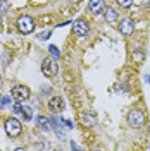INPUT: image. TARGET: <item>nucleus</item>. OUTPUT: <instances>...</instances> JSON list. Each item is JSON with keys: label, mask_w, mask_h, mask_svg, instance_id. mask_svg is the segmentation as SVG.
Masks as SVG:
<instances>
[{"label": "nucleus", "mask_w": 150, "mask_h": 151, "mask_svg": "<svg viewBox=\"0 0 150 151\" xmlns=\"http://www.w3.org/2000/svg\"><path fill=\"white\" fill-rule=\"evenodd\" d=\"M5 132L10 137H17L19 134L23 132V125H21V122H19L17 119H9L5 122Z\"/></svg>", "instance_id": "nucleus-3"}, {"label": "nucleus", "mask_w": 150, "mask_h": 151, "mask_svg": "<svg viewBox=\"0 0 150 151\" xmlns=\"http://www.w3.org/2000/svg\"><path fill=\"white\" fill-rule=\"evenodd\" d=\"M119 31H121V35H124V36H130L133 31H135V24H133V21L131 19H128V17H124L119 22Z\"/></svg>", "instance_id": "nucleus-7"}, {"label": "nucleus", "mask_w": 150, "mask_h": 151, "mask_svg": "<svg viewBox=\"0 0 150 151\" xmlns=\"http://www.w3.org/2000/svg\"><path fill=\"white\" fill-rule=\"evenodd\" d=\"M133 57H135V60H143V52H135Z\"/></svg>", "instance_id": "nucleus-19"}, {"label": "nucleus", "mask_w": 150, "mask_h": 151, "mask_svg": "<svg viewBox=\"0 0 150 151\" xmlns=\"http://www.w3.org/2000/svg\"><path fill=\"white\" fill-rule=\"evenodd\" d=\"M23 117L26 119V120H31V117H33V113H31V108H23Z\"/></svg>", "instance_id": "nucleus-13"}, {"label": "nucleus", "mask_w": 150, "mask_h": 151, "mask_svg": "<svg viewBox=\"0 0 150 151\" xmlns=\"http://www.w3.org/2000/svg\"><path fill=\"white\" fill-rule=\"evenodd\" d=\"M12 98H14L16 101H24V100L29 98V89L23 84L14 86V88H12Z\"/></svg>", "instance_id": "nucleus-4"}, {"label": "nucleus", "mask_w": 150, "mask_h": 151, "mask_svg": "<svg viewBox=\"0 0 150 151\" xmlns=\"http://www.w3.org/2000/svg\"><path fill=\"white\" fill-rule=\"evenodd\" d=\"M48 108H50V112H54V113L62 112V108H64V100H62L60 96H54V98H50V101H48Z\"/></svg>", "instance_id": "nucleus-8"}, {"label": "nucleus", "mask_w": 150, "mask_h": 151, "mask_svg": "<svg viewBox=\"0 0 150 151\" xmlns=\"http://www.w3.org/2000/svg\"><path fill=\"white\" fill-rule=\"evenodd\" d=\"M48 52H50V53L54 55V58H57V57L60 55V53H59V48L54 47V45H50V47H48Z\"/></svg>", "instance_id": "nucleus-15"}, {"label": "nucleus", "mask_w": 150, "mask_h": 151, "mask_svg": "<svg viewBox=\"0 0 150 151\" xmlns=\"http://www.w3.org/2000/svg\"><path fill=\"white\" fill-rule=\"evenodd\" d=\"M81 122L86 127H93V125H97V117L92 112H84V113H81Z\"/></svg>", "instance_id": "nucleus-10"}, {"label": "nucleus", "mask_w": 150, "mask_h": 151, "mask_svg": "<svg viewBox=\"0 0 150 151\" xmlns=\"http://www.w3.org/2000/svg\"><path fill=\"white\" fill-rule=\"evenodd\" d=\"M147 81H149V83H150V76H149V77H147Z\"/></svg>", "instance_id": "nucleus-21"}, {"label": "nucleus", "mask_w": 150, "mask_h": 151, "mask_svg": "<svg viewBox=\"0 0 150 151\" xmlns=\"http://www.w3.org/2000/svg\"><path fill=\"white\" fill-rule=\"evenodd\" d=\"M88 7L93 14H100V12H103V0H90Z\"/></svg>", "instance_id": "nucleus-11"}, {"label": "nucleus", "mask_w": 150, "mask_h": 151, "mask_svg": "<svg viewBox=\"0 0 150 151\" xmlns=\"http://www.w3.org/2000/svg\"><path fill=\"white\" fill-rule=\"evenodd\" d=\"M42 70L47 76H55L57 70H59V65H57V62L54 58H45L43 64H42Z\"/></svg>", "instance_id": "nucleus-5"}, {"label": "nucleus", "mask_w": 150, "mask_h": 151, "mask_svg": "<svg viewBox=\"0 0 150 151\" xmlns=\"http://www.w3.org/2000/svg\"><path fill=\"white\" fill-rule=\"evenodd\" d=\"M105 21H107V22H114V21H117V12L109 7V9L105 10Z\"/></svg>", "instance_id": "nucleus-12"}, {"label": "nucleus", "mask_w": 150, "mask_h": 151, "mask_svg": "<svg viewBox=\"0 0 150 151\" xmlns=\"http://www.w3.org/2000/svg\"><path fill=\"white\" fill-rule=\"evenodd\" d=\"M17 29L23 35H29V33H33V29H35V21L29 17V16H21V17L17 19Z\"/></svg>", "instance_id": "nucleus-1"}, {"label": "nucleus", "mask_w": 150, "mask_h": 151, "mask_svg": "<svg viewBox=\"0 0 150 151\" xmlns=\"http://www.w3.org/2000/svg\"><path fill=\"white\" fill-rule=\"evenodd\" d=\"M36 124H38V127H40L43 132H48L50 129H52V120H50L48 117H45V115H38Z\"/></svg>", "instance_id": "nucleus-9"}, {"label": "nucleus", "mask_w": 150, "mask_h": 151, "mask_svg": "<svg viewBox=\"0 0 150 151\" xmlns=\"http://www.w3.org/2000/svg\"><path fill=\"white\" fill-rule=\"evenodd\" d=\"M60 122L64 124V127H67V129H73V122H71V120H66V119H62Z\"/></svg>", "instance_id": "nucleus-18"}, {"label": "nucleus", "mask_w": 150, "mask_h": 151, "mask_svg": "<svg viewBox=\"0 0 150 151\" xmlns=\"http://www.w3.org/2000/svg\"><path fill=\"white\" fill-rule=\"evenodd\" d=\"M50 33H52V31H45L43 35H38V40H47V38L50 36Z\"/></svg>", "instance_id": "nucleus-20"}, {"label": "nucleus", "mask_w": 150, "mask_h": 151, "mask_svg": "<svg viewBox=\"0 0 150 151\" xmlns=\"http://www.w3.org/2000/svg\"><path fill=\"white\" fill-rule=\"evenodd\" d=\"M73 29H74V35H78V36H86L88 31H90V26L84 19H78L73 24Z\"/></svg>", "instance_id": "nucleus-6"}, {"label": "nucleus", "mask_w": 150, "mask_h": 151, "mask_svg": "<svg viewBox=\"0 0 150 151\" xmlns=\"http://www.w3.org/2000/svg\"><path fill=\"white\" fill-rule=\"evenodd\" d=\"M7 103H10V98H9V96H4V98L0 100V108H2L4 105H7Z\"/></svg>", "instance_id": "nucleus-17"}, {"label": "nucleus", "mask_w": 150, "mask_h": 151, "mask_svg": "<svg viewBox=\"0 0 150 151\" xmlns=\"http://www.w3.org/2000/svg\"><path fill=\"white\" fill-rule=\"evenodd\" d=\"M128 124L131 125V127H140L145 124V113L138 110V108H135L131 112L128 113Z\"/></svg>", "instance_id": "nucleus-2"}, {"label": "nucleus", "mask_w": 150, "mask_h": 151, "mask_svg": "<svg viewBox=\"0 0 150 151\" xmlns=\"http://www.w3.org/2000/svg\"><path fill=\"white\" fill-rule=\"evenodd\" d=\"M7 9H9V2L7 0H0V14H4Z\"/></svg>", "instance_id": "nucleus-14"}, {"label": "nucleus", "mask_w": 150, "mask_h": 151, "mask_svg": "<svg viewBox=\"0 0 150 151\" xmlns=\"http://www.w3.org/2000/svg\"><path fill=\"white\" fill-rule=\"evenodd\" d=\"M117 4H119L121 7H124V9H126V7H130V5L133 4V0H117Z\"/></svg>", "instance_id": "nucleus-16"}, {"label": "nucleus", "mask_w": 150, "mask_h": 151, "mask_svg": "<svg viewBox=\"0 0 150 151\" xmlns=\"http://www.w3.org/2000/svg\"><path fill=\"white\" fill-rule=\"evenodd\" d=\"M0 84H2V77H0Z\"/></svg>", "instance_id": "nucleus-22"}]
</instances>
